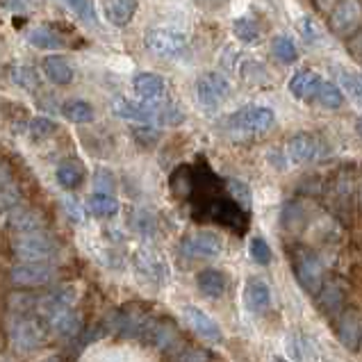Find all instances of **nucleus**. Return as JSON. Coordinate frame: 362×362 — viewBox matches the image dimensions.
Here are the masks:
<instances>
[{"instance_id": "f3484780", "label": "nucleus", "mask_w": 362, "mask_h": 362, "mask_svg": "<svg viewBox=\"0 0 362 362\" xmlns=\"http://www.w3.org/2000/svg\"><path fill=\"white\" fill-rule=\"evenodd\" d=\"M319 85H322V76H319L317 71L301 69V71H296L292 80H289V91H292L296 98L308 100V98H315V91Z\"/></svg>"}, {"instance_id": "c03bdc74", "label": "nucleus", "mask_w": 362, "mask_h": 362, "mask_svg": "<svg viewBox=\"0 0 362 362\" xmlns=\"http://www.w3.org/2000/svg\"><path fill=\"white\" fill-rule=\"evenodd\" d=\"M48 362H57V360H48Z\"/></svg>"}, {"instance_id": "37998d69", "label": "nucleus", "mask_w": 362, "mask_h": 362, "mask_svg": "<svg viewBox=\"0 0 362 362\" xmlns=\"http://www.w3.org/2000/svg\"><path fill=\"white\" fill-rule=\"evenodd\" d=\"M272 362H287V360H285V358H274Z\"/></svg>"}, {"instance_id": "c756f323", "label": "nucleus", "mask_w": 362, "mask_h": 362, "mask_svg": "<svg viewBox=\"0 0 362 362\" xmlns=\"http://www.w3.org/2000/svg\"><path fill=\"white\" fill-rule=\"evenodd\" d=\"M64 3L71 7V12L78 14V18H82L85 23L89 25L98 23V12H96L94 0H64Z\"/></svg>"}, {"instance_id": "9b49d317", "label": "nucleus", "mask_w": 362, "mask_h": 362, "mask_svg": "<svg viewBox=\"0 0 362 362\" xmlns=\"http://www.w3.org/2000/svg\"><path fill=\"white\" fill-rule=\"evenodd\" d=\"M362 21V3L360 0H337L335 7L330 9V28L337 35H349L356 30Z\"/></svg>"}, {"instance_id": "58836bf2", "label": "nucleus", "mask_w": 362, "mask_h": 362, "mask_svg": "<svg viewBox=\"0 0 362 362\" xmlns=\"http://www.w3.org/2000/svg\"><path fill=\"white\" fill-rule=\"evenodd\" d=\"M182 362H208V356H205L203 351H187Z\"/></svg>"}, {"instance_id": "b1692460", "label": "nucleus", "mask_w": 362, "mask_h": 362, "mask_svg": "<svg viewBox=\"0 0 362 362\" xmlns=\"http://www.w3.org/2000/svg\"><path fill=\"white\" fill-rule=\"evenodd\" d=\"M315 100L326 110H337L344 105V91L337 85H333V82L322 80V85H319L315 91Z\"/></svg>"}, {"instance_id": "f8f14e48", "label": "nucleus", "mask_w": 362, "mask_h": 362, "mask_svg": "<svg viewBox=\"0 0 362 362\" xmlns=\"http://www.w3.org/2000/svg\"><path fill=\"white\" fill-rule=\"evenodd\" d=\"M55 278V269L50 262H21L12 269V281L23 287L48 285Z\"/></svg>"}, {"instance_id": "393cba45", "label": "nucleus", "mask_w": 362, "mask_h": 362, "mask_svg": "<svg viewBox=\"0 0 362 362\" xmlns=\"http://www.w3.org/2000/svg\"><path fill=\"white\" fill-rule=\"evenodd\" d=\"M55 175H57V182L64 189H76L82 185V180H85V171H82L78 162H62Z\"/></svg>"}, {"instance_id": "7ed1b4c3", "label": "nucleus", "mask_w": 362, "mask_h": 362, "mask_svg": "<svg viewBox=\"0 0 362 362\" xmlns=\"http://www.w3.org/2000/svg\"><path fill=\"white\" fill-rule=\"evenodd\" d=\"M44 319L35 313H14L9 322V337L18 351H33L46 337V326L41 324Z\"/></svg>"}, {"instance_id": "6e6552de", "label": "nucleus", "mask_w": 362, "mask_h": 362, "mask_svg": "<svg viewBox=\"0 0 362 362\" xmlns=\"http://www.w3.org/2000/svg\"><path fill=\"white\" fill-rule=\"evenodd\" d=\"M326 153H328L326 141L319 137V134H313V132L294 134V137L289 139L287 146H285V155H287V160L292 164L317 162V160H322Z\"/></svg>"}, {"instance_id": "1a4fd4ad", "label": "nucleus", "mask_w": 362, "mask_h": 362, "mask_svg": "<svg viewBox=\"0 0 362 362\" xmlns=\"http://www.w3.org/2000/svg\"><path fill=\"white\" fill-rule=\"evenodd\" d=\"M180 253L189 260H214L223 253V240L212 230L192 233L180 242Z\"/></svg>"}, {"instance_id": "412c9836", "label": "nucleus", "mask_w": 362, "mask_h": 362, "mask_svg": "<svg viewBox=\"0 0 362 362\" xmlns=\"http://www.w3.org/2000/svg\"><path fill=\"white\" fill-rule=\"evenodd\" d=\"M137 269L139 274L146 278L148 283L153 285H162L164 278H167V269H164V262L158 260L153 253H141L139 260H137Z\"/></svg>"}, {"instance_id": "9d476101", "label": "nucleus", "mask_w": 362, "mask_h": 362, "mask_svg": "<svg viewBox=\"0 0 362 362\" xmlns=\"http://www.w3.org/2000/svg\"><path fill=\"white\" fill-rule=\"evenodd\" d=\"M182 317H185V322H187V326L201 339H205V342H210V344H221L223 342V330L219 328V324H216L208 313H203L201 308L185 305L182 308Z\"/></svg>"}, {"instance_id": "cd10ccee", "label": "nucleus", "mask_w": 362, "mask_h": 362, "mask_svg": "<svg viewBox=\"0 0 362 362\" xmlns=\"http://www.w3.org/2000/svg\"><path fill=\"white\" fill-rule=\"evenodd\" d=\"M233 33H235L237 39L244 41V44H255V41L260 39V28H257L255 21L248 18V16H242V18L235 21Z\"/></svg>"}, {"instance_id": "2eb2a0df", "label": "nucleus", "mask_w": 362, "mask_h": 362, "mask_svg": "<svg viewBox=\"0 0 362 362\" xmlns=\"http://www.w3.org/2000/svg\"><path fill=\"white\" fill-rule=\"evenodd\" d=\"M196 287L205 298H221L228 289V278L219 269H203L196 274Z\"/></svg>"}, {"instance_id": "4c0bfd02", "label": "nucleus", "mask_w": 362, "mask_h": 362, "mask_svg": "<svg viewBox=\"0 0 362 362\" xmlns=\"http://www.w3.org/2000/svg\"><path fill=\"white\" fill-rule=\"evenodd\" d=\"M64 208H66L69 216H71L74 221H78V223L85 221V210H82V205H80L78 201H74V199H64Z\"/></svg>"}, {"instance_id": "a18cd8bd", "label": "nucleus", "mask_w": 362, "mask_h": 362, "mask_svg": "<svg viewBox=\"0 0 362 362\" xmlns=\"http://www.w3.org/2000/svg\"><path fill=\"white\" fill-rule=\"evenodd\" d=\"M360 80H362V76H360Z\"/></svg>"}, {"instance_id": "c9c22d12", "label": "nucleus", "mask_w": 362, "mask_h": 362, "mask_svg": "<svg viewBox=\"0 0 362 362\" xmlns=\"http://www.w3.org/2000/svg\"><path fill=\"white\" fill-rule=\"evenodd\" d=\"M94 185H96V189L100 194H110L112 189H115V175H112L110 171H105V169H100L94 175Z\"/></svg>"}, {"instance_id": "bb28decb", "label": "nucleus", "mask_w": 362, "mask_h": 362, "mask_svg": "<svg viewBox=\"0 0 362 362\" xmlns=\"http://www.w3.org/2000/svg\"><path fill=\"white\" fill-rule=\"evenodd\" d=\"M333 71L337 74V80H339V85H342L344 94H349L358 103V105H362V80H360V76H354L346 69H333Z\"/></svg>"}, {"instance_id": "20e7f679", "label": "nucleus", "mask_w": 362, "mask_h": 362, "mask_svg": "<svg viewBox=\"0 0 362 362\" xmlns=\"http://www.w3.org/2000/svg\"><path fill=\"white\" fill-rule=\"evenodd\" d=\"M14 251L23 262H50L57 255V244L41 228L33 233H16Z\"/></svg>"}, {"instance_id": "0eeeda50", "label": "nucleus", "mask_w": 362, "mask_h": 362, "mask_svg": "<svg viewBox=\"0 0 362 362\" xmlns=\"http://www.w3.org/2000/svg\"><path fill=\"white\" fill-rule=\"evenodd\" d=\"M230 96V82L223 74H216V71H210V74H203L199 80H196V100L203 110H219L221 103H226Z\"/></svg>"}, {"instance_id": "79ce46f5", "label": "nucleus", "mask_w": 362, "mask_h": 362, "mask_svg": "<svg viewBox=\"0 0 362 362\" xmlns=\"http://www.w3.org/2000/svg\"><path fill=\"white\" fill-rule=\"evenodd\" d=\"M356 132H358L360 137H362V117H360V119L356 121Z\"/></svg>"}, {"instance_id": "aec40b11", "label": "nucleus", "mask_w": 362, "mask_h": 362, "mask_svg": "<svg viewBox=\"0 0 362 362\" xmlns=\"http://www.w3.org/2000/svg\"><path fill=\"white\" fill-rule=\"evenodd\" d=\"M46 324H48L50 330H53V333H57L62 337H69V335H74L78 330L80 319L74 313V308H64V310H57V313L46 317Z\"/></svg>"}, {"instance_id": "5701e85b", "label": "nucleus", "mask_w": 362, "mask_h": 362, "mask_svg": "<svg viewBox=\"0 0 362 362\" xmlns=\"http://www.w3.org/2000/svg\"><path fill=\"white\" fill-rule=\"evenodd\" d=\"M62 115H64V119L71 121V123H91L96 117V112L87 100L71 98V100L64 103V105H62Z\"/></svg>"}, {"instance_id": "dca6fc26", "label": "nucleus", "mask_w": 362, "mask_h": 362, "mask_svg": "<svg viewBox=\"0 0 362 362\" xmlns=\"http://www.w3.org/2000/svg\"><path fill=\"white\" fill-rule=\"evenodd\" d=\"M337 337L346 349H358L360 339H362V317L356 310H346V313L339 317L337 324Z\"/></svg>"}, {"instance_id": "a19ab883", "label": "nucleus", "mask_w": 362, "mask_h": 362, "mask_svg": "<svg viewBox=\"0 0 362 362\" xmlns=\"http://www.w3.org/2000/svg\"><path fill=\"white\" fill-rule=\"evenodd\" d=\"M315 3H317L319 9H333L337 0H315Z\"/></svg>"}, {"instance_id": "6ab92c4d", "label": "nucleus", "mask_w": 362, "mask_h": 362, "mask_svg": "<svg viewBox=\"0 0 362 362\" xmlns=\"http://www.w3.org/2000/svg\"><path fill=\"white\" fill-rule=\"evenodd\" d=\"M44 76L55 85H71L74 82V66L64 57L50 55L44 59Z\"/></svg>"}, {"instance_id": "f704fd0d", "label": "nucleus", "mask_w": 362, "mask_h": 362, "mask_svg": "<svg viewBox=\"0 0 362 362\" xmlns=\"http://www.w3.org/2000/svg\"><path fill=\"white\" fill-rule=\"evenodd\" d=\"M339 301H342V289H339L337 285H326V287L319 289V305H322L324 310L335 308Z\"/></svg>"}, {"instance_id": "423d86ee", "label": "nucleus", "mask_w": 362, "mask_h": 362, "mask_svg": "<svg viewBox=\"0 0 362 362\" xmlns=\"http://www.w3.org/2000/svg\"><path fill=\"white\" fill-rule=\"evenodd\" d=\"M144 46L162 59H175L187 48V37L171 28H151L144 35Z\"/></svg>"}, {"instance_id": "72a5a7b5", "label": "nucleus", "mask_w": 362, "mask_h": 362, "mask_svg": "<svg viewBox=\"0 0 362 362\" xmlns=\"http://www.w3.org/2000/svg\"><path fill=\"white\" fill-rule=\"evenodd\" d=\"M57 130V123L53 121V119H48V117H37V119H33L30 121V132L35 134V137L39 139H44V137H50Z\"/></svg>"}, {"instance_id": "a878e982", "label": "nucleus", "mask_w": 362, "mask_h": 362, "mask_svg": "<svg viewBox=\"0 0 362 362\" xmlns=\"http://www.w3.org/2000/svg\"><path fill=\"white\" fill-rule=\"evenodd\" d=\"M28 41H30V46L41 48V50H55V48L64 46L62 37L57 33H53L50 28H35V30H30Z\"/></svg>"}, {"instance_id": "ddd939ff", "label": "nucleus", "mask_w": 362, "mask_h": 362, "mask_svg": "<svg viewBox=\"0 0 362 362\" xmlns=\"http://www.w3.org/2000/svg\"><path fill=\"white\" fill-rule=\"evenodd\" d=\"M132 91H134V96L144 103H158L167 96V82L158 74L144 71V74H137L132 78Z\"/></svg>"}, {"instance_id": "2f4dec72", "label": "nucleus", "mask_w": 362, "mask_h": 362, "mask_svg": "<svg viewBox=\"0 0 362 362\" xmlns=\"http://www.w3.org/2000/svg\"><path fill=\"white\" fill-rule=\"evenodd\" d=\"M228 192L233 196V201L240 205L242 210H251L253 196H251V187L244 185L242 180H228Z\"/></svg>"}, {"instance_id": "4be33fe9", "label": "nucleus", "mask_w": 362, "mask_h": 362, "mask_svg": "<svg viewBox=\"0 0 362 362\" xmlns=\"http://www.w3.org/2000/svg\"><path fill=\"white\" fill-rule=\"evenodd\" d=\"M87 210L98 216V219H110V216L119 214V201L112 194H100L96 192L94 196H89L87 201Z\"/></svg>"}, {"instance_id": "e433bc0d", "label": "nucleus", "mask_w": 362, "mask_h": 362, "mask_svg": "<svg viewBox=\"0 0 362 362\" xmlns=\"http://www.w3.org/2000/svg\"><path fill=\"white\" fill-rule=\"evenodd\" d=\"M14 80H16V85L25 87V89H33V87L37 85L35 71H33V69H28V66H18V69H14Z\"/></svg>"}, {"instance_id": "39448f33", "label": "nucleus", "mask_w": 362, "mask_h": 362, "mask_svg": "<svg viewBox=\"0 0 362 362\" xmlns=\"http://www.w3.org/2000/svg\"><path fill=\"white\" fill-rule=\"evenodd\" d=\"M294 276L305 292L317 294L319 289L324 287V276H326V267H324L322 257H319V253H315L313 248H301V251H296Z\"/></svg>"}, {"instance_id": "c85d7f7f", "label": "nucleus", "mask_w": 362, "mask_h": 362, "mask_svg": "<svg viewBox=\"0 0 362 362\" xmlns=\"http://www.w3.org/2000/svg\"><path fill=\"white\" fill-rule=\"evenodd\" d=\"M272 50H274V55L285 62V64H294L298 53H296V46H294V41L285 37V35H278L274 41H272Z\"/></svg>"}, {"instance_id": "ea45409f", "label": "nucleus", "mask_w": 362, "mask_h": 362, "mask_svg": "<svg viewBox=\"0 0 362 362\" xmlns=\"http://www.w3.org/2000/svg\"><path fill=\"white\" fill-rule=\"evenodd\" d=\"M349 48H351V53H354V55H360V57H362V33H360L354 41H351Z\"/></svg>"}, {"instance_id": "a211bd4d", "label": "nucleus", "mask_w": 362, "mask_h": 362, "mask_svg": "<svg viewBox=\"0 0 362 362\" xmlns=\"http://www.w3.org/2000/svg\"><path fill=\"white\" fill-rule=\"evenodd\" d=\"M137 14V0H110L105 5V16L115 28H126Z\"/></svg>"}, {"instance_id": "7c9ffc66", "label": "nucleus", "mask_w": 362, "mask_h": 362, "mask_svg": "<svg viewBox=\"0 0 362 362\" xmlns=\"http://www.w3.org/2000/svg\"><path fill=\"white\" fill-rule=\"evenodd\" d=\"M298 33H301L303 41L308 46H317L324 41V33L322 28H319V23L313 18V16H303L301 21H298Z\"/></svg>"}, {"instance_id": "473e14b6", "label": "nucleus", "mask_w": 362, "mask_h": 362, "mask_svg": "<svg viewBox=\"0 0 362 362\" xmlns=\"http://www.w3.org/2000/svg\"><path fill=\"white\" fill-rule=\"evenodd\" d=\"M248 251H251V257L257 264L272 262V246H269V242L262 240V237H253L251 244H248Z\"/></svg>"}, {"instance_id": "f03ea898", "label": "nucleus", "mask_w": 362, "mask_h": 362, "mask_svg": "<svg viewBox=\"0 0 362 362\" xmlns=\"http://www.w3.org/2000/svg\"><path fill=\"white\" fill-rule=\"evenodd\" d=\"M276 123V115L272 107L264 105H246L226 119V128L237 137H255L272 130Z\"/></svg>"}, {"instance_id": "4468645a", "label": "nucleus", "mask_w": 362, "mask_h": 362, "mask_svg": "<svg viewBox=\"0 0 362 362\" xmlns=\"http://www.w3.org/2000/svg\"><path fill=\"white\" fill-rule=\"evenodd\" d=\"M244 303L255 315H262L272 305V287L264 278H251L244 289Z\"/></svg>"}, {"instance_id": "f257e3e1", "label": "nucleus", "mask_w": 362, "mask_h": 362, "mask_svg": "<svg viewBox=\"0 0 362 362\" xmlns=\"http://www.w3.org/2000/svg\"><path fill=\"white\" fill-rule=\"evenodd\" d=\"M112 112L121 119L137 121L144 126H180L185 115L180 107L169 105V103H132L126 98H119L112 103Z\"/></svg>"}]
</instances>
